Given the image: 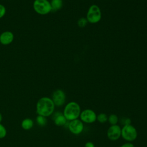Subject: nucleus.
<instances>
[{
	"label": "nucleus",
	"instance_id": "nucleus-1",
	"mask_svg": "<svg viewBox=\"0 0 147 147\" xmlns=\"http://www.w3.org/2000/svg\"><path fill=\"white\" fill-rule=\"evenodd\" d=\"M55 105L51 98L49 97H42L37 102L36 112L39 115L49 117L54 111Z\"/></svg>",
	"mask_w": 147,
	"mask_h": 147
},
{
	"label": "nucleus",
	"instance_id": "nucleus-2",
	"mask_svg": "<svg viewBox=\"0 0 147 147\" xmlns=\"http://www.w3.org/2000/svg\"><path fill=\"white\" fill-rule=\"evenodd\" d=\"M81 113L80 105L76 102H68L64 107L63 115L68 121L78 119Z\"/></svg>",
	"mask_w": 147,
	"mask_h": 147
},
{
	"label": "nucleus",
	"instance_id": "nucleus-3",
	"mask_svg": "<svg viewBox=\"0 0 147 147\" xmlns=\"http://www.w3.org/2000/svg\"><path fill=\"white\" fill-rule=\"evenodd\" d=\"M88 22L96 24L99 22L102 18V12L100 7L96 5H91L87 12L86 17Z\"/></svg>",
	"mask_w": 147,
	"mask_h": 147
},
{
	"label": "nucleus",
	"instance_id": "nucleus-4",
	"mask_svg": "<svg viewBox=\"0 0 147 147\" xmlns=\"http://www.w3.org/2000/svg\"><path fill=\"white\" fill-rule=\"evenodd\" d=\"M33 7L34 10L40 15H46L52 11L51 3L48 0H34Z\"/></svg>",
	"mask_w": 147,
	"mask_h": 147
},
{
	"label": "nucleus",
	"instance_id": "nucleus-5",
	"mask_svg": "<svg viewBox=\"0 0 147 147\" xmlns=\"http://www.w3.org/2000/svg\"><path fill=\"white\" fill-rule=\"evenodd\" d=\"M137 134V129L131 124L123 125L121 128V137L127 142H132L136 140Z\"/></svg>",
	"mask_w": 147,
	"mask_h": 147
},
{
	"label": "nucleus",
	"instance_id": "nucleus-6",
	"mask_svg": "<svg viewBox=\"0 0 147 147\" xmlns=\"http://www.w3.org/2000/svg\"><path fill=\"white\" fill-rule=\"evenodd\" d=\"M96 115L93 110L86 109L81 111L79 118L83 123H92L96 121Z\"/></svg>",
	"mask_w": 147,
	"mask_h": 147
},
{
	"label": "nucleus",
	"instance_id": "nucleus-7",
	"mask_svg": "<svg viewBox=\"0 0 147 147\" xmlns=\"http://www.w3.org/2000/svg\"><path fill=\"white\" fill-rule=\"evenodd\" d=\"M68 128L69 131L75 135H78L82 133L84 130L83 122L80 119H76L69 121Z\"/></svg>",
	"mask_w": 147,
	"mask_h": 147
},
{
	"label": "nucleus",
	"instance_id": "nucleus-8",
	"mask_svg": "<svg viewBox=\"0 0 147 147\" xmlns=\"http://www.w3.org/2000/svg\"><path fill=\"white\" fill-rule=\"evenodd\" d=\"M65 94L62 90L57 89L53 91L52 96V100L55 106L57 107L63 106L65 102Z\"/></svg>",
	"mask_w": 147,
	"mask_h": 147
},
{
	"label": "nucleus",
	"instance_id": "nucleus-9",
	"mask_svg": "<svg viewBox=\"0 0 147 147\" xmlns=\"http://www.w3.org/2000/svg\"><path fill=\"white\" fill-rule=\"evenodd\" d=\"M107 137L111 141H117L121 137V127L118 125H111L107 129Z\"/></svg>",
	"mask_w": 147,
	"mask_h": 147
},
{
	"label": "nucleus",
	"instance_id": "nucleus-10",
	"mask_svg": "<svg viewBox=\"0 0 147 147\" xmlns=\"http://www.w3.org/2000/svg\"><path fill=\"white\" fill-rule=\"evenodd\" d=\"M14 40V34L10 31H5L0 35V43L7 45L11 44Z\"/></svg>",
	"mask_w": 147,
	"mask_h": 147
},
{
	"label": "nucleus",
	"instance_id": "nucleus-11",
	"mask_svg": "<svg viewBox=\"0 0 147 147\" xmlns=\"http://www.w3.org/2000/svg\"><path fill=\"white\" fill-rule=\"evenodd\" d=\"M53 120L54 123L58 126H64L67 122L68 121L65 117L64 116L63 114L60 112L55 113L53 115Z\"/></svg>",
	"mask_w": 147,
	"mask_h": 147
},
{
	"label": "nucleus",
	"instance_id": "nucleus-12",
	"mask_svg": "<svg viewBox=\"0 0 147 147\" xmlns=\"http://www.w3.org/2000/svg\"><path fill=\"white\" fill-rule=\"evenodd\" d=\"M52 11H56L61 9L63 2V0H51L50 2Z\"/></svg>",
	"mask_w": 147,
	"mask_h": 147
},
{
	"label": "nucleus",
	"instance_id": "nucleus-13",
	"mask_svg": "<svg viewBox=\"0 0 147 147\" xmlns=\"http://www.w3.org/2000/svg\"><path fill=\"white\" fill-rule=\"evenodd\" d=\"M33 126V121L30 118H25L21 122V127L24 130H30Z\"/></svg>",
	"mask_w": 147,
	"mask_h": 147
},
{
	"label": "nucleus",
	"instance_id": "nucleus-14",
	"mask_svg": "<svg viewBox=\"0 0 147 147\" xmlns=\"http://www.w3.org/2000/svg\"><path fill=\"white\" fill-rule=\"evenodd\" d=\"M107 121L111 125H117L118 122V117L116 114H111L108 117Z\"/></svg>",
	"mask_w": 147,
	"mask_h": 147
},
{
	"label": "nucleus",
	"instance_id": "nucleus-15",
	"mask_svg": "<svg viewBox=\"0 0 147 147\" xmlns=\"http://www.w3.org/2000/svg\"><path fill=\"white\" fill-rule=\"evenodd\" d=\"M108 116L106 114L102 113L96 115V121L100 123H104L107 121Z\"/></svg>",
	"mask_w": 147,
	"mask_h": 147
},
{
	"label": "nucleus",
	"instance_id": "nucleus-16",
	"mask_svg": "<svg viewBox=\"0 0 147 147\" xmlns=\"http://www.w3.org/2000/svg\"><path fill=\"white\" fill-rule=\"evenodd\" d=\"M36 121L38 125L40 126H45L47 123V120L46 119V117L42 115H39L36 118Z\"/></svg>",
	"mask_w": 147,
	"mask_h": 147
},
{
	"label": "nucleus",
	"instance_id": "nucleus-17",
	"mask_svg": "<svg viewBox=\"0 0 147 147\" xmlns=\"http://www.w3.org/2000/svg\"><path fill=\"white\" fill-rule=\"evenodd\" d=\"M88 23V21L86 18L85 17H81L80 18L77 22V24L79 27L80 28H84L85 27Z\"/></svg>",
	"mask_w": 147,
	"mask_h": 147
},
{
	"label": "nucleus",
	"instance_id": "nucleus-18",
	"mask_svg": "<svg viewBox=\"0 0 147 147\" xmlns=\"http://www.w3.org/2000/svg\"><path fill=\"white\" fill-rule=\"evenodd\" d=\"M7 131L5 126L0 123V139L3 138L6 136Z\"/></svg>",
	"mask_w": 147,
	"mask_h": 147
},
{
	"label": "nucleus",
	"instance_id": "nucleus-19",
	"mask_svg": "<svg viewBox=\"0 0 147 147\" xmlns=\"http://www.w3.org/2000/svg\"><path fill=\"white\" fill-rule=\"evenodd\" d=\"M6 8L5 7L2 5L0 4V18H2L3 16H5V14H6Z\"/></svg>",
	"mask_w": 147,
	"mask_h": 147
},
{
	"label": "nucleus",
	"instance_id": "nucleus-20",
	"mask_svg": "<svg viewBox=\"0 0 147 147\" xmlns=\"http://www.w3.org/2000/svg\"><path fill=\"white\" fill-rule=\"evenodd\" d=\"M119 147H135V146H134V144L131 142H126V143L122 144Z\"/></svg>",
	"mask_w": 147,
	"mask_h": 147
},
{
	"label": "nucleus",
	"instance_id": "nucleus-21",
	"mask_svg": "<svg viewBox=\"0 0 147 147\" xmlns=\"http://www.w3.org/2000/svg\"><path fill=\"white\" fill-rule=\"evenodd\" d=\"M84 147H95V145L91 141H88L84 144Z\"/></svg>",
	"mask_w": 147,
	"mask_h": 147
},
{
	"label": "nucleus",
	"instance_id": "nucleus-22",
	"mask_svg": "<svg viewBox=\"0 0 147 147\" xmlns=\"http://www.w3.org/2000/svg\"><path fill=\"white\" fill-rule=\"evenodd\" d=\"M2 115L1 113H0V123H1V122L2 121Z\"/></svg>",
	"mask_w": 147,
	"mask_h": 147
}]
</instances>
